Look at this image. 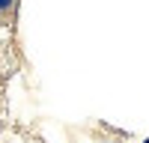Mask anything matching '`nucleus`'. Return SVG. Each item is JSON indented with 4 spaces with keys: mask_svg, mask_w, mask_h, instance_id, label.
<instances>
[{
    "mask_svg": "<svg viewBox=\"0 0 149 143\" xmlns=\"http://www.w3.org/2000/svg\"><path fill=\"white\" fill-rule=\"evenodd\" d=\"M15 9V0H0V15H9Z\"/></svg>",
    "mask_w": 149,
    "mask_h": 143,
    "instance_id": "f257e3e1",
    "label": "nucleus"
},
{
    "mask_svg": "<svg viewBox=\"0 0 149 143\" xmlns=\"http://www.w3.org/2000/svg\"><path fill=\"white\" fill-rule=\"evenodd\" d=\"M143 143H149V137H146V140H143Z\"/></svg>",
    "mask_w": 149,
    "mask_h": 143,
    "instance_id": "f03ea898",
    "label": "nucleus"
}]
</instances>
